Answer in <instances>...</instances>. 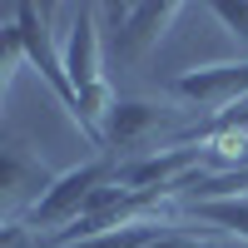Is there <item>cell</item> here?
Here are the masks:
<instances>
[{"mask_svg": "<svg viewBox=\"0 0 248 248\" xmlns=\"http://www.w3.org/2000/svg\"><path fill=\"white\" fill-rule=\"evenodd\" d=\"M109 179H114V159H109V154H94V159H85V164H75V169L55 174V184L45 189V199H40L20 223H25V229H35V233L50 229V238L65 233V229H75V223L90 214L94 194L105 189Z\"/></svg>", "mask_w": 248, "mask_h": 248, "instance_id": "1", "label": "cell"}, {"mask_svg": "<svg viewBox=\"0 0 248 248\" xmlns=\"http://www.w3.org/2000/svg\"><path fill=\"white\" fill-rule=\"evenodd\" d=\"M179 15H184V5H174V0H164V5H99V25H109L105 30L109 55L124 70H134L164 45V35Z\"/></svg>", "mask_w": 248, "mask_h": 248, "instance_id": "2", "label": "cell"}, {"mask_svg": "<svg viewBox=\"0 0 248 248\" xmlns=\"http://www.w3.org/2000/svg\"><path fill=\"white\" fill-rule=\"evenodd\" d=\"M15 15V30L20 40H25V60L45 75V85L55 90V99L70 109V119H79V94L70 85V75H65V45L55 40L50 30V20H55V5H10Z\"/></svg>", "mask_w": 248, "mask_h": 248, "instance_id": "3", "label": "cell"}, {"mask_svg": "<svg viewBox=\"0 0 248 248\" xmlns=\"http://www.w3.org/2000/svg\"><path fill=\"white\" fill-rule=\"evenodd\" d=\"M179 119L184 114L174 105H159V99H119L109 124H105V154L114 164H124V154H139V149H149V144H159V134L174 129Z\"/></svg>", "mask_w": 248, "mask_h": 248, "instance_id": "4", "label": "cell"}, {"mask_svg": "<svg viewBox=\"0 0 248 248\" xmlns=\"http://www.w3.org/2000/svg\"><path fill=\"white\" fill-rule=\"evenodd\" d=\"M169 94L184 99V105H194V109L229 114V109L248 105V60H223V65L184 70V75H174Z\"/></svg>", "mask_w": 248, "mask_h": 248, "instance_id": "5", "label": "cell"}, {"mask_svg": "<svg viewBox=\"0 0 248 248\" xmlns=\"http://www.w3.org/2000/svg\"><path fill=\"white\" fill-rule=\"evenodd\" d=\"M55 184V174L40 164V154L30 149V144L20 139H5L0 144V203H5V218L20 223L40 199H45V189Z\"/></svg>", "mask_w": 248, "mask_h": 248, "instance_id": "6", "label": "cell"}, {"mask_svg": "<svg viewBox=\"0 0 248 248\" xmlns=\"http://www.w3.org/2000/svg\"><path fill=\"white\" fill-rule=\"evenodd\" d=\"M65 45V75L75 94H85L90 85L105 79V30H99V5H75L70 10V30L60 35Z\"/></svg>", "mask_w": 248, "mask_h": 248, "instance_id": "7", "label": "cell"}, {"mask_svg": "<svg viewBox=\"0 0 248 248\" xmlns=\"http://www.w3.org/2000/svg\"><path fill=\"white\" fill-rule=\"evenodd\" d=\"M199 223H214V229L223 233H233L248 243V199H214V203H194L189 209Z\"/></svg>", "mask_w": 248, "mask_h": 248, "instance_id": "8", "label": "cell"}, {"mask_svg": "<svg viewBox=\"0 0 248 248\" xmlns=\"http://www.w3.org/2000/svg\"><path fill=\"white\" fill-rule=\"evenodd\" d=\"M214 15H218V25H223V30H229L238 45L248 50V0H218Z\"/></svg>", "mask_w": 248, "mask_h": 248, "instance_id": "9", "label": "cell"}, {"mask_svg": "<svg viewBox=\"0 0 248 248\" xmlns=\"http://www.w3.org/2000/svg\"><path fill=\"white\" fill-rule=\"evenodd\" d=\"M149 248H214L209 238H199V233H189V229H179V223H174V229L169 233H159Z\"/></svg>", "mask_w": 248, "mask_h": 248, "instance_id": "10", "label": "cell"}]
</instances>
